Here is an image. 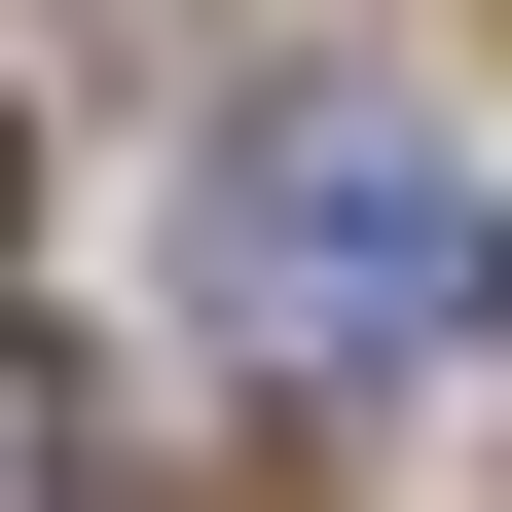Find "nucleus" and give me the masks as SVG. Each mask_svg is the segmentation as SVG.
<instances>
[{
	"label": "nucleus",
	"instance_id": "1",
	"mask_svg": "<svg viewBox=\"0 0 512 512\" xmlns=\"http://www.w3.org/2000/svg\"><path fill=\"white\" fill-rule=\"evenodd\" d=\"M183 293H220L256 366H330V403H476V366H512V183L439 147V110L293 74V110H220V220H183Z\"/></svg>",
	"mask_w": 512,
	"mask_h": 512
},
{
	"label": "nucleus",
	"instance_id": "2",
	"mask_svg": "<svg viewBox=\"0 0 512 512\" xmlns=\"http://www.w3.org/2000/svg\"><path fill=\"white\" fill-rule=\"evenodd\" d=\"M0 220H37V147H0Z\"/></svg>",
	"mask_w": 512,
	"mask_h": 512
}]
</instances>
